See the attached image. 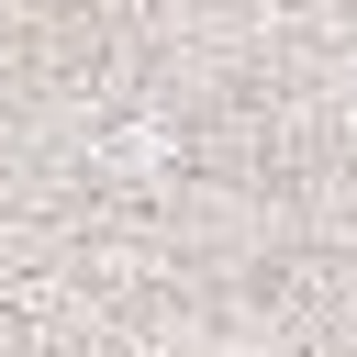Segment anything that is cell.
I'll list each match as a JSON object with an SVG mask.
<instances>
[]
</instances>
